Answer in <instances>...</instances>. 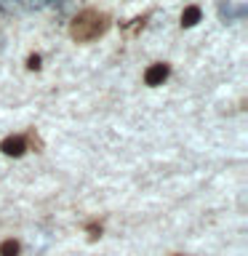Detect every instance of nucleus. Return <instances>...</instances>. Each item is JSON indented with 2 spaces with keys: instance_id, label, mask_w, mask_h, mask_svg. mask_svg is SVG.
<instances>
[{
  "instance_id": "obj_4",
  "label": "nucleus",
  "mask_w": 248,
  "mask_h": 256,
  "mask_svg": "<svg viewBox=\"0 0 248 256\" xmlns=\"http://www.w3.org/2000/svg\"><path fill=\"white\" fill-rule=\"evenodd\" d=\"M219 19L224 24H232L238 19V8L232 6V0H219Z\"/></svg>"
},
{
  "instance_id": "obj_10",
  "label": "nucleus",
  "mask_w": 248,
  "mask_h": 256,
  "mask_svg": "<svg viewBox=\"0 0 248 256\" xmlns=\"http://www.w3.org/2000/svg\"><path fill=\"white\" fill-rule=\"evenodd\" d=\"M67 0H48V8H64Z\"/></svg>"
},
{
  "instance_id": "obj_8",
  "label": "nucleus",
  "mask_w": 248,
  "mask_h": 256,
  "mask_svg": "<svg viewBox=\"0 0 248 256\" xmlns=\"http://www.w3.org/2000/svg\"><path fill=\"white\" fill-rule=\"evenodd\" d=\"M24 6L30 11H40V8H48V0H24Z\"/></svg>"
},
{
  "instance_id": "obj_9",
  "label": "nucleus",
  "mask_w": 248,
  "mask_h": 256,
  "mask_svg": "<svg viewBox=\"0 0 248 256\" xmlns=\"http://www.w3.org/2000/svg\"><path fill=\"white\" fill-rule=\"evenodd\" d=\"M27 67H30V70H40V56H30V59H27Z\"/></svg>"
},
{
  "instance_id": "obj_3",
  "label": "nucleus",
  "mask_w": 248,
  "mask_h": 256,
  "mask_svg": "<svg viewBox=\"0 0 248 256\" xmlns=\"http://www.w3.org/2000/svg\"><path fill=\"white\" fill-rule=\"evenodd\" d=\"M0 150H3L6 155L19 158L22 152L27 150V139H24V136H8V139H3V144H0Z\"/></svg>"
},
{
  "instance_id": "obj_11",
  "label": "nucleus",
  "mask_w": 248,
  "mask_h": 256,
  "mask_svg": "<svg viewBox=\"0 0 248 256\" xmlns=\"http://www.w3.org/2000/svg\"><path fill=\"white\" fill-rule=\"evenodd\" d=\"M88 232H91V238H99V227H96V224H88Z\"/></svg>"
},
{
  "instance_id": "obj_2",
  "label": "nucleus",
  "mask_w": 248,
  "mask_h": 256,
  "mask_svg": "<svg viewBox=\"0 0 248 256\" xmlns=\"http://www.w3.org/2000/svg\"><path fill=\"white\" fill-rule=\"evenodd\" d=\"M168 64H163V62H158V64H152V67H147V72H144V83L147 86H160L163 80L168 78Z\"/></svg>"
},
{
  "instance_id": "obj_6",
  "label": "nucleus",
  "mask_w": 248,
  "mask_h": 256,
  "mask_svg": "<svg viewBox=\"0 0 248 256\" xmlns=\"http://www.w3.org/2000/svg\"><path fill=\"white\" fill-rule=\"evenodd\" d=\"M22 6H24V0H0V14H3V16H11V14L19 11Z\"/></svg>"
},
{
  "instance_id": "obj_5",
  "label": "nucleus",
  "mask_w": 248,
  "mask_h": 256,
  "mask_svg": "<svg viewBox=\"0 0 248 256\" xmlns=\"http://www.w3.org/2000/svg\"><path fill=\"white\" fill-rule=\"evenodd\" d=\"M200 16H203V11H200L198 6H187L182 11V27H195L200 22Z\"/></svg>"
},
{
  "instance_id": "obj_1",
  "label": "nucleus",
  "mask_w": 248,
  "mask_h": 256,
  "mask_svg": "<svg viewBox=\"0 0 248 256\" xmlns=\"http://www.w3.org/2000/svg\"><path fill=\"white\" fill-rule=\"evenodd\" d=\"M107 27H110L107 16L94 11V8H86V11H80L75 19H72L70 35H72V40H78V43H88V40H96L99 35H104Z\"/></svg>"
},
{
  "instance_id": "obj_7",
  "label": "nucleus",
  "mask_w": 248,
  "mask_h": 256,
  "mask_svg": "<svg viewBox=\"0 0 248 256\" xmlns=\"http://www.w3.org/2000/svg\"><path fill=\"white\" fill-rule=\"evenodd\" d=\"M0 256H19V243H16V240L0 243Z\"/></svg>"
}]
</instances>
